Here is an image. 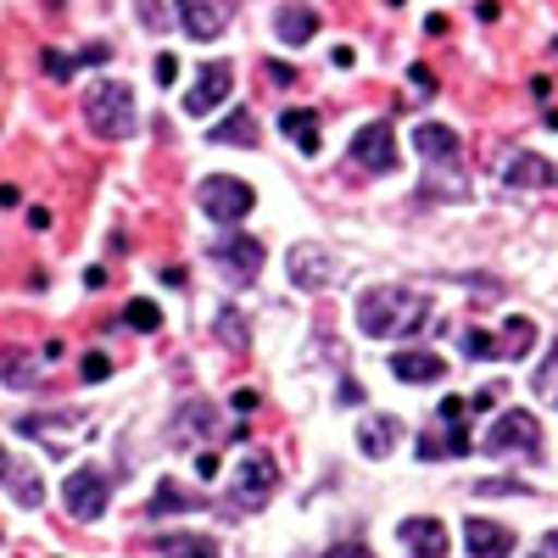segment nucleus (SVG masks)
I'll return each instance as SVG.
<instances>
[{"label": "nucleus", "mask_w": 558, "mask_h": 558, "mask_svg": "<svg viewBox=\"0 0 558 558\" xmlns=\"http://www.w3.org/2000/svg\"><path fill=\"white\" fill-rule=\"evenodd\" d=\"M397 436H402V418H391V413L363 418V425H357V447H363L368 458H386V452L397 447Z\"/></svg>", "instance_id": "6ab92c4d"}, {"label": "nucleus", "mask_w": 558, "mask_h": 558, "mask_svg": "<svg viewBox=\"0 0 558 558\" xmlns=\"http://www.w3.org/2000/svg\"><path fill=\"white\" fill-rule=\"evenodd\" d=\"M402 542L413 558H447V525L441 520H402Z\"/></svg>", "instance_id": "f3484780"}, {"label": "nucleus", "mask_w": 558, "mask_h": 558, "mask_svg": "<svg viewBox=\"0 0 558 558\" xmlns=\"http://www.w3.org/2000/svg\"><path fill=\"white\" fill-rule=\"evenodd\" d=\"M279 129H286V140H296L302 157H318L324 140H318V112L313 107H286L279 112Z\"/></svg>", "instance_id": "dca6fc26"}, {"label": "nucleus", "mask_w": 558, "mask_h": 558, "mask_svg": "<svg viewBox=\"0 0 558 558\" xmlns=\"http://www.w3.org/2000/svg\"><path fill=\"white\" fill-rule=\"evenodd\" d=\"M531 386L542 391V397H558V347H553V357L536 368V375H531Z\"/></svg>", "instance_id": "7c9ffc66"}, {"label": "nucleus", "mask_w": 558, "mask_h": 558, "mask_svg": "<svg viewBox=\"0 0 558 558\" xmlns=\"http://www.w3.org/2000/svg\"><path fill=\"white\" fill-rule=\"evenodd\" d=\"M391 375L408 380V386H436V380H447V357H436L430 347H425V352H418V347H402V352L391 357Z\"/></svg>", "instance_id": "ddd939ff"}, {"label": "nucleus", "mask_w": 558, "mask_h": 558, "mask_svg": "<svg viewBox=\"0 0 558 558\" xmlns=\"http://www.w3.org/2000/svg\"><path fill=\"white\" fill-rule=\"evenodd\" d=\"M196 475H202V481L218 475V452H202V458H196Z\"/></svg>", "instance_id": "ea45409f"}, {"label": "nucleus", "mask_w": 558, "mask_h": 558, "mask_svg": "<svg viewBox=\"0 0 558 558\" xmlns=\"http://www.w3.org/2000/svg\"><path fill=\"white\" fill-rule=\"evenodd\" d=\"M257 402H263V397H257V391H246V386H241L235 397H229V408H235V413H257Z\"/></svg>", "instance_id": "58836bf2"}, {"label": "nucleus", "mask_w": 558, "mask_h": 558, "mask_svg": "<svg viewBox=\"0 0 558 558\" xmlns=\"http://www.w3.org/2000/svg\"><path fill=\"white\" fill-rule=\"evenodd\" d=\"M492 408H497L492 391H475V397H470V413H492Z\"/></svg>", "instance_id": "a19ab883"}, {"label": "nucleus", "mask_w": 558, "mask_h": 558, "mask_svg": "<svg viewBox=\"0 0 558 558\" xmlns=\"http://www.w3.org/2000/svg\"><path fill=\"white\" fill-rule=\"evenodd\" d=\"M213 146H257V118L246 112V107H235L223 123H213Z\"/></svg>", "instance_id": "5701e85b"}, {"label": "nucleus", "mask_w": 558, "mask_h": 558, "mask_svg": "<svg viewBox=\"0 0 558 558\" xmlns=\"http://www.w3.org/2000/svg\"><path fill=\"white\" fill-rule=\"evenodd\" d=\"M179 7V28L191 39H218L235 17V0H173Z\"/></svg>", "instance_id": "9b49d317"}, {"label": "nucleus", "mask_w": 558, "mask_h": 558, "mask_svg": "<svg viewBox=\"0 0 558 558\" xmlns=\"http://www.w3.org/2000/svg\"><path fill=\"white\" fill-rule=\"evenodd\" d=\"M107 57H112V45H84L78 57H62V51H45V57H39V68L51 73V78H73L78 68H96V62H107Z\"/></svg>", "instance_id": "412c9836"}, {"label": "nucleus", "mask_w": 558, "mask_h": 558, "mask_svg": "<svg viewBox=\"0 0 558 558\" xmlns=\"http://www.w3.org/2000/svg\"><path fill=\"white\" fill-rule=\"evenodd\" d=\"M229 89H235V68H229V62H207V68L196 73V84L184 89V112H191V118L218 112V107L229 101Z\"/></svg>", "instance_id": "1a4fd4ad"}, {"label": "nucleus", "mask_w": 558, "mask_h": 558, "mask_svg": "<svg viewBox=\"0 0 558 558\" xmlns=\"http://www.w3.org/2000/svg\"><path fill=\"white\" fill-rule=\"evenodd\" d=\"M413 151L425 157V162H458L463 140H458V129H447V123H418V129H413Z\"/></svg>", "instance_id": "2eb2a0df"}, {"label": "nucleus", "mask_w": 558, "mask_h": 558, "mask_svg": "<svg viewBox=\"0 0 558 558\" xmlns=\"http://www.w3.org/2000/svg\"><path fill=\"white\" fill-rule=\"evenodd\" d=\"M536 347V324L531 318H508L502 336H497V357H525Z\"/></svg>", "instance_id": "b1692460"}, {"label": "nucleus", "mask_w": 558, "mask_h": 558, "mask_svg": "<svg viewBox=\"0 0 558 558\" xmlns=\"http://www.w3.org/2000/svg\"><path fill=\"white\" fill-rule=\"evenodd\" d=\"M123 324H129V330H157V324H162V313H157V302L134 296V302L123 307Z\"/></svg>", "instance_id": "cd10ccee"}, {"label": "nucleus", "mask_w": 558, "mask_h": 558, "mask_svg": "<svg viewBox=\"0 0 558 558\" xmlns=\"http://www.w3.org/2000/svg\"><path fill=\"white\" fill-rule=\"evenodd\" d=\"M78 375H84L89 386H101V380L112 375V357H107V352H84V368H78Z\"/></svg>", "instance_id": "2f4dec72"}, {"label": "nucleus", "mask_w": 558, "mask_h": 558, "mask_svg": "<svg viewBox=\"0 0 558 558\" xmlns=\"http://www.w3.org/2000/svg\"><path fill=\"white\" fill-rule=\"evenodd\" d=\"M0 481H12V458H7V447H0Z\"/></svg>", "instance_id": "c03bdc74"}, {"label": "nucleus", "mask_w": 558, "mask_h": 558, "mask_svg": "<svg viewBox=\"0 0 558 558\" xmlns=\"http://www.w3.org/2000/svg\"><path fill=\"white\" fill-rule=\"evenodd\" d=\"M502 179H508V191H547V184H558V168L536 151H514L502 162Z\"/></svg>", "instance_id": "f8f14e48"}, {"label": "nucleus", "mask_w": 558, "mask_h": 558, "mask_svg": "<svg viewBox=\"0 0 558 558\" xmlns=\"http://www.w3.org/2000/svg\"><path fill=\"white\" fill-rule=\"evenodd\" d=\"M162 558H218V542L213 536H196V531H168V536H151Z\"/></svg>", "instance_id": "aec40b11"}, {"label": "nucleus", "mask_w": 558, "mask_h": 558, "mask_svg": "<svg viewBox=\"0 0 558 558\" xmlns=\"http://www.w3.org/2000/svg\"><path fill=\"white\" fill-rule=\"evenodd\" d=\"M352 162L357 168H368V173H391L397 168V134H391V123H363L357 129V140H352Z\"/></svg>", "instance_id": "9d476101"}, {"label": "nucleus", "mask_w": 558, "mask_h": 558, "mask_svg": "<svg viewBox=\"0 0 558 558\" xmlns=\"http://www.w3.org/2000/svg\"><path fill=\"white\" fill-rule=\"evenodd\" d=\"M151 73H157V84H173V78H179V62H173V57L162 51V57L151 62Z\"/></svg>", "instance_id": "e433bc0d"}, {"label": "nucleus", "mask_w": 558, "mask_h": 558, "mask_svg": "<svg viewBox=\"0 0 558 558\" xmlns=\"http://www.w3.org/2000/svg\"><path fill=\"white\" fill-rule=\"evenodd\" d=\"M341 402H363V386L357 380H341Z\"/></svg>", "instance_id": "79ce46f5"}, {"label": "nucleus", "mask_w": 558, "mask_h": 558, "mask_svg": "<svg viewBox=\"0 0 558 558\" xmlns=\"http://www.w3.org/2000/svg\"><path fill=\"white\" fill-rule=\"evenodd\" d=\"M84 123L101 140H129L134 134V89L118 78H96L84 89Z\"/></svg>", "instance_id": "f03ea898"}, {"label": "nucleus", "mask_w": 558, "mask_h": 558, "mask_svg": "<svg viewBox=\"0 0 558 558\" xmlns=\"http://www.w3.org/2000/svg\"><path fill=\"white\" fill-rule=\"evenodd\" d=\"M536 558H558V531H553V536H547V547H542V553H536Z\"/></svg>", "instance_id": "37998d69"}, {"label": "nucleus", "mask_w": 558, "mask_h": 558, "mask_svg": "<svg viewBox=\"0 0 558 558\" xmlns=\"http://www.w3.org/2000/svg\"><path fill=\"white\" fill-rule=\"evenodd\" d=\"M463 547H470V558H508L514 553V531L497 520H463Z\"/></svg>", "instance_id": "4468645a"}, {"label": "nucleus", "mask_w": 558, "mask_h": 558, "mask_svg": "<svg viewBox=\"0 0 558 558\" xmlns=\"http://www.w3.org/2000/svg\"><path fill=\"white\" fill-rule=\"evenodd\" d=\"M107 502H112V481H107V470H96V463H78V470L62 481V508L73 520H101L107 514Z\"/></svg>", "instance_id": "20e7f679"}, {"label": "nucleus", "mask_w": 558, "mask_h": 558, "mask_svg": "<svg viewBox=\"0 0 558 558\" xmlns=\"http://www.w3.org/2000/svg\"><path fill=\"white\" fill-rule=\"evenodd\" d=\"M218 341H223V347H235V352H246L252 330H246V318H241V307H218Z\"/></svg>", "instance_id": "a878e982"}, {"label": "nucleus", "mask_w": 558, "mask_h": 558, "mask_svg": "<svg viewBox=\"0 0 558 558\" xmlns=\"http://www.w3.org/2000/svg\"><path fill=\"white\" fill-rule=\"evenodd\" d=\"M458 347H463V357H497V336L475 330V324H463V330H458Z\"/></svg>", "instance_id": "bb28decb"}, {"label": "nucleus", "mask_w": 558, "mask_h": 558, "mask_svg": "<svg viewBox=\"0 0 558 558\" xmlns=\"http://www.w3.org/2000/svg\"><path fill=\"white\" fill-rule=\"evenodd\" d=\"M481 447H486V452H525V458H536V447H542V425H536V413H525V408L497 413Z\"/></svg>", "instance_id": "0eeeda50"}, {"label": "nucleus", "mask_w": 558, "mask_h": 558, "mask_svg": "<svg viewBox=\"0 0 558 558\" xmlns=\"http://www.w3.org/2000/svg\"><path fill=\"white\" fill-rule=\"evenodd\" d=\"M263 78H268V84H296V68H286V62H268V68H263Z\"/></svg>", "instance_id": "4c0bfd02"}, {"label": "nucleus", "mask_w": 558, "mask_h": 558, "mask_svg": "<svg viewBox=\"0 0 558 558\" xmlns=\"http://www.w3.org/2000/svg\"><path fill=\"white\" fill-rule=\"evenodd\" d=\"M286 274H291V286H296V291H313V296H318V291H330V286H336L341 263H336V252H330V246L302 241V246H291Z\"/></svg>", "instance_id": "423d86ee"}, {"label": "nucleus", "mask_w": 558, "mask_h": 558, "mask_svg": "<svg viewBox=\"0 0 558 558\" xmlns=\"http://www.w3.org/2000/svg\"><path fill=\"white\" fill-rule=\"evenodd\" d=\"M475 492H481V497H520V492H531V486H525V481H481Z\"/></svg>", "instance_id": "473e14b6"}, {"label": "nucleus", "mask_w": 558, "mask_h": 558, "mask_svg": "<svg viewBox=\"0 0 558 558\" xmlns=\"http://www.w3.org/2000/svg\"><path fill=\"white\" fill-rule=\"evenodd\" d=\"M324 558H375V547H368V542H336Z\"/></svg>", "instance_id": "f704fd0d"}, {"label": "nucleus", "mask_w": 558, "mask_h": 558, "mask_svg": "<svg viewBox=\"0 0 558 558\" xmlns=\"http://www.w3.org/2000/svg\"><path fill=\"white\" fill-rule=\"evenodd\" d=\"M12 497H17V508H39V497H45L39 475L34 470H12Z\"/></svg>", "instance_id": "c85d7f7f"}, {"label": "nucleus", "mask_w": 558, "mask_h": 558, "mask_svg": "<svg viewBox=\"0 0 558 558\" xmlns=\"http://www.w3.org/2000/svg\"><path fill=\"white\" fill-rule=\"evenodd\" d=\"M196 202H202V213L213 218V223H241L252 207H257V191L246 179H235V173H207L202 184H196Z\"/></svg>", "instance_id": "7ed1b4c3"}, {"label": "nucleus", "mask_w": 558, "mask_h": 558, "mask_svg": "<svg viewBox=\"0 0 558 558\" xmlns=\"http://www.w3.org/2000/svg\"><path fill=\"white\" fill-rule=\"evenodd\" d=\"M430 318V302L408 286H368L357 296V330L375 341H402Z\"/></svg>", "instance_id": "f257e3e1"}, {"label": "nucleus", "mask_w": 558, "mask_h": 558, "mask_svg": "<svg viewBox=\"0 0 558 558\" xmlns=\"http://www.w3.org/2000/svg\"><path fill=\"white\" fill-rule=\"evenodd\" d=\"M463 413H470V397H447V402H441V418H447V425H458Z\"/></svg>", "instance_id": "c9c22d12"}, {"label": "nucleus", "mask_w": 558, "mask_h": 558, "mask_svg": "<svg viewBox=\"0 0 558 558\" xmlns=\"http://www.w3.org/2000/svg\"><path fill=\"white\" fill-rule=\"evenodd\" d=\"M274 34L286 39V45H307V39L318 34V12H313V7H302V0H291V7H279Z\"/></svg>", "instance_id": "a211bd4d"}, {"label": "nucleus", "mask_w": 558, "mask_h": 558, "mask_svg": "<svg viewBox=\"0 0 558 558\" xmlns=\"http://www.w3.org/2000/svg\"><path fill=\"white\" fill-rule=\"evenodd\" d=\"M134 17L146 23L151 34H162V28L173 23V17H168V7H162V0H134Z\"/></svg>", "instance_id": "c756f323"}, {"label": "nucleus", "mask_w": 558, "mask_h": 558, "mask_svg": "<svg viewBox=\"0 0 558 558\" xmlns=\"http://www.w3.org/2000/svg\"><path fill=\"white\" fill-rule=\"evenodd\" d=\"M213 430H218V418H213V402H184V408H179L173 441H184V436H213Z\"/></svg>", "instance_id": "393cba45"}, {"label": "nucleus", "mask_w": 558, "mask_h": 558, "mask_svg": "<svg viewBox=\"0 0 558 558\" xmlns=\"http://www.w3.org/2000/svg\"><path fill=\"white\" fill-rule=\"evenodd\" d=\"M207 257H213L218 268H229L235 279H257V268H263V241H252L246 229H223V235L207 246Z\"/></svg>", "instance_id": "6e6552de"}, {"label": "nucleus", "mask_w": 558, "mask_h": 558, "mask_svg": "<svg viewBox=\"0 0 558 558\" xmlns=\"http://www.w3.org/2000/svg\"><path fill=\"white\" fill-rule=\"evenodd\" d=\"M274 492H279V463L263 447H252L235 470V514H257Z\"/></svg>", "instance_id": "39448f33"}, {"label": "nucleus", "mask_w": 558, "mask_h": 558, "mask_svg": "<svg viewBox=\"0 0 558 558\" xmlns=\"http://www.w3.org/2000/svg\"><path fill=\"white\" fill-rule=\"evenodd\" d=\"M408 78H413V89H418V96H436V73H430L425 62H413V68H408Z\"/></svg>", "instance_id": "72a5a7b5"}, {"label": "nucleus", "mask_w": 558, "mask_h": 558, "mask_svg": "<svg viewBox=\"0 0 558 558\" xmlns=\"http://www.w3.org/2000/svg\"><path fill=\"white\" fill-rule=\"evenodd\" d=\"M202 502H207L202 492H184L179 481H162L157 497L146 502V514H151V520H162V514H191V508H202Z\"/></svg>", "instance_id": "4be33fe9"}]
</instances>
